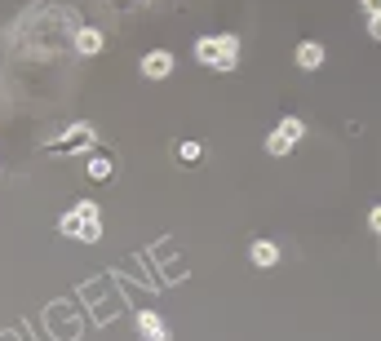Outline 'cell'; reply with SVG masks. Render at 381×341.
Masks as SVG:
<instances>
[{
  "mask_svg": "<svg viewBox=\"0 0 381 341\" xmlns=\"http://www.w3.org/2000/svg\"><path fill=\"white\" fill-rule=\"evenodd\" d=\"M89 177H98V182L111 177V160H107V155H93V160H89Z\"/></svg>",
  "mask_w": 381,
  "mask_h": 341,
  "instance_id": "cell-10",
  "label": "cell"
},
{
  "mask_svg": "<svg viewBox=\"0 0 381 341\" xmlns=\"http://www.w3.org/2000/svg\"><path fill=\"white\" fill-rule=\"evenodd\" d=\"M248 257H253V266H262V270H266V266H275V262H279V249H275L271 239H257L253 249H248Z\"/></svg>",
  "mask_w": 381,
  "mask_h": 341,
  "instance_id": "cell-8",
  "label": "cell"
},
{
  "mask_svg": "<svg viewBox=\"0 0 381 341\" xmlns=\"http://www.w3.org/2000/svg\"><path fill=\"white\" fill-rule=\"evenodd\" d=\"M177 155L187 160V164H195V160L204 155V146H200V142H182V146H177Z\"/></svg>",
  "mask_w": 381,
  "mask_h": 341,
  "instance_id": "cell-11",
  "label": "cell"
},
{
  "mask_svg": "<svg viewBox=\"0 0 381 341\" xmlns=\"http://www.w3.org/2000/svg\"><path fill=\"white\" fill-rule=\"evenodd\" d=\"M368 226H373V231H381V204H377L373 213H368Z\"/></svg>",
  "mask_w": 381,
  "mask_h": 341,
  "instance_id": "cell-13",
  "label": "cell"
},
{
  "mask_svg": "<svg viewBox=\"0 0 381 341\" xmlns=\"http://www.w3.org/2000/svg\"><path fill=\"white\" fill-rule=\"evenodd\" d=\"M138 333H142V341H169V328H164V319L151 315V311L138 315Z\"/></svg>",
  "mask_w": 381,
  "mask_h": 341,
  "instance_id": "cell-7",
  "label": "cell"
},
{
  "mask_svg": "<svg viewBox=\"0 0 381 341\" xmlns=\"http://www.w3.org/2000/svg\"><path fill=\"white\" fill-rule=\"evenodd\" d=\"M359 9L368 13V18H381V0H359Z\"/></svg>",
  "mask_w": 381,
  "mask_h": 341,
  "instance_id": "cell-12",
  "label": "cell"
},
{
  "mask_svg": "<svg viewBox=\"0 0 381 341\" xmlns=\"http://www.w3.org/2000/svg\"><path fill=\"white\" fill-rule=\"evenodd\" d=\"M368 36H373V40H381V18H368Z\"/></svg>",
  "mask_w": 381,
  "mask_h": 341,
  "instance_id": "cell-14",
  "label": "cell"
},
{
  "mask_svg": "<svg viewBox=\"0 0 381 341\" xmlns=\"http://www.w3.org/2000/svg\"><path fill=\"white\" fill-rule=\"evenodd\" d=\"M62 235H71V239H85L93 244L98 235H102V226H98V204L85 200V204H76L67 217H62Z\"/></svg>",
  "mask_w": 381,
  "mask_h": 341,
  "instance_id": "cell-2",
  "label": "cell"
},
{
  "mask_svg": "<svg viewBox=\"0 0 381 341\" xmlns=\"http://www.w3.org/2000/svg\"><path fill=\"white\" fill-rule=\"evenodd\" d=\"M76 49L85 58H93V54H102V31H93V27H85V31H76Z\"/></svg>",
  "mask_w": 381,
  "mask_h": 341,
  "instance_id": "cell-9",
  "label": "cell"
},
{
  "mask_svg": "<svg viewBox=\"0 0 381 341\" xmlns=\"http://www.w3.org/2000/svg\"><path fill=\"white\" fill-rule=\"evenodd\" d=\"M169 71H173V54L169 49H151V54L142 58V76L146 80H164Z\"/></svg>",
  "mask_w": 381,
  "mask_h": 341,
  "instance_id": "cell-5",
  "label": "cell"
},
{
  "mask_svg": "<svg viewBox=\"0 0 381 341\" xmlns=\"http://www.w3.org/2000/svg\"><path fill=\"white\" fill-rule=\"evenodd\" d=\"M89 146H93V128L89 124H71L67 133L54 142V151H89Z\"/></svg>",
  "mask_w": 381,
  "mask_h": 341,
  "instance_id": "cell-4",
  "label": "cell"
},
{
  "mask_svg": "<svg viewBox=\"0 0 381 341\" xmlns=\"http://www.w3.org/2000/svg\"><path fill=\"white\" fill-rule=\"evenodd\" d=\"M297 67H306V71H315V67H324V44L320 40H302L297 44Z\"/></svg>",
  "mask_w": 381,
  "mask_h": 341,
  "instance_id": "cell-6",
  "label": "cell"
},
{
  "mask_svg": "<svg viewBox=\"0 0 381 341\" xmlns=\"http://www.w3.org/2000/svg\"><path fill=\"white\" fill-rule=\"evenodd\" d=\"M302 133H306V124L297 120V116H284V120H279V128L266 138V151H271V155H288L293 146L302 142Z\"/></svg>",
  "mask_w": 381,
  "mask_h": 341,
  "instance_id": "cell-3",
  "label": "cell"
},
{
  "mask_svg": "<svg viewBox=\"0 0 381 341\" xmlns=\"http://www.w3.org/2000/svg\"><path fill=\"white\" fill-rule=\"evenodd\" d=\"M195 58H200L204 67L230 71L240 62V36H200L195 40Z\"/></svg>",
  "mask_w": 381,
  "mask_h": 341,
  "instance_id": "cell-1",
  "label": "cell"
}]
</instances>
